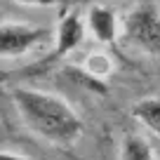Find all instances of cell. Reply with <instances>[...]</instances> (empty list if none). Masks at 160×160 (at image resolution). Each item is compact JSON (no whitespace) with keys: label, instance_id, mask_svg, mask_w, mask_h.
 <instances>
[{"label":"cell","instance_id":"9c48e42d","mask_svg":"<svg viewBox=\"0 0 160 160\" xmlns=\"http://www.w3.org/2000/svg\"><path fill=\"white\" fill-rule=\"evenodd\" d=\"M14 2L26 7H52V5H61L64 0H14Z\"/></svg>","mask_w":160,"mask_h":160},{"label":"cell","instance_id":"30bf717a","mask_svg":"<svg viewBox=\"0 0 160 160\" xmlns=\"http://www.w3.org/2000/svg\"><path fill=\"white\" fill-rule=\"evenodd\" d=\"M0 160H28V158L21 155V153H14V151H2V153H0Z\"/></svg>","mask_w":160,"mask_h":160},{"label":"cell","instance_id":"ba28073f","mask_svg":"<svg viewBox=\"0 0 160 160\" xmlns=\"http://www.w3.org/2000/svg\"><path fill=\"white\" fill-rule=\"evenodd\" d=\"M120 160H158L151 144L141 137H125L120 144Z\"/></svg>","mask_w":160,"mask_h":160},{"label":"cell","instance_id":"8992f818","mask_svg":"<svg viewBox=\"0 0 160 160\" xmlns=\"http://www.w3.org/2000/svg\"><path fill=\"white\" fill-rule=\"evenodd\" d=\"M132 118L148 134L160 137V97H141L132 106Z\"/></svg>","mask_w":160,"mask_h":160},{"label":"cell","instance_id":"5b68a950","mask_svg":"<svg viewBox=\"0 0 160 160\" xmlns=\"http://www.w3.org/2000/svg\"><path fill=\"white\" fill-rule=\"evenodd\" d=\"M87 31L90 35L101 42V45H113L115 40L120 38V31H122V24L118 21V14L111 10L108 5H92L87 10Z\"/></svg>","mask_w":160,"mask_h":160},{"label":"cell","instance_id":"52a82bcc","mask_svg":"<svg viewBox=\"0 0 160 160\" xmlns=\"http://www.w3.org/2000/svg\"><path fill=\"white\" fill-rule=\"evenodd\" d=\"M82 68H85L87 78H92L94 82H104V80H108L111 75H113L115 64L106 52H92L85 59V66H82Z\"/></svg>","mask_w":160,"mask_h":160},{"label":"cell","instance_id":"6da1fadb","mask_svg":"<svg viewBox=\"0 0 160 160\" xmlns=\"http://www.w3.org/2000/svg\"><path fill=\"white\" fill-rule=\"evenodd\" d=\"M12 101L21 122L52 146L75 144L85 130L78 111L59 94L21 85L12 90Z\"/></svg>","mask_w":160,"mask_h":160},{"label":"cell","instance_id":"3957f363","mask_svg":"<svg viewBox=\"0 0 160 160\" xmlns=\"http://www.w3.org/2000/svg\"><path fill=\"white\" fill-rule=\"evenodd\" d=\"M54 38V31L47 26H35L28 21H2L0 26V57L2 59H17L28 54L33 47Z\"/></svg>","mask_w":160,"mask_h":160},{"label":"cell","instance_id":"7a4b0ae2","mask_svg":"<svg viewBox=\"0 0 160 160\" xmlns=\"http://www.w3.org/2000/svg\"><path fill=\"white\" fill-rule=\"evenodd\" d=\"M120 40L144 54H160V10L155 2H139L122 19Z\"/></svg>","mask_w":160,"mask_h":160},{"label":"cell","instance_id":"277c9868","mask_svg":"<svg viewBox=\"0 0 160 160\" xmlns=\"http://www.w3.org/2000/svg\"><path fill=\"white\" fill-rule=\"evenodd\" d=\"M85 33H87V21L80 17V12L78 10L66 12V14L61 17L57 31H54V52L47 57V61L64 59V57H68L71 52H75L80 45H82Z\"/></svg>","mask_w":160,"mask_h":160}]
</instances>
